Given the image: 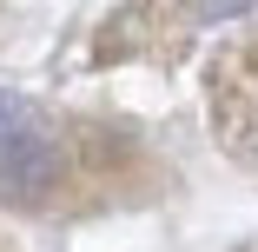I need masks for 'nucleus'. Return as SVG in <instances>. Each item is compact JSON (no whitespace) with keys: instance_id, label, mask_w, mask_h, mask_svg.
I'll use <instances>...</instances> for the list:
<instances>
[{"instance_id":"1","label":"nucleus","mask_w":258,"mask_h":252,"mask_svg":"<svg viewBox=\"0 0 258 252\" xmlns=\"http://www.w3.org/2000/svg\"><path fill=\"white\" fill-rule=\"evenodd\" d=\"M53 166H60L53 120H46L33 99L0 93V192H14V199H40L46 186H53Z\"/></svg>"}]
</instances>
